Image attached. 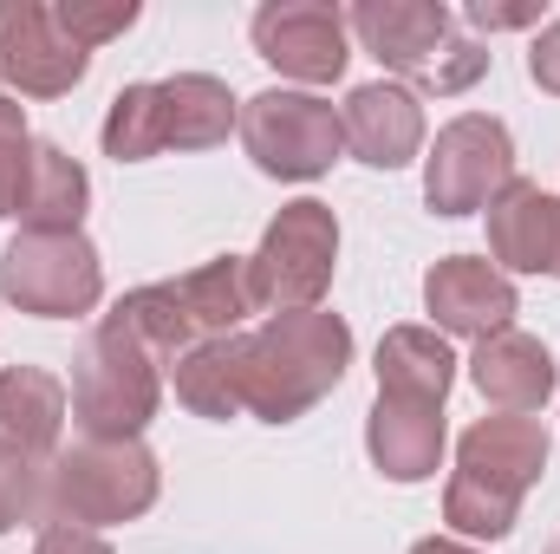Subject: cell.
Here are the masks:
<instances>
[{
	"instance_id": "1",
	"label": "cell",
	"mask_w": 560,
	"mask_h": 554,
	"mask_svg": "<svg viewBox=\"0 0 560 554\" xmlns=\"http://www.w3.org/2000/svg\"><path fill=\"white\" fill-rule=\"evenodd\" d=\"M541 457H548V437H541L535 424H522V417H495V424L469 430V443H463V483H456V489H482V483H489V496H482L469 535H502V529H509L515 496L535 483Z\"/></svg>"
},
{
	"instance_id": "2",
	"label": "cell",
	"mask_w": 560,
	"mask_h": 554,
	"mask_svg": "<svg viewBox=\"0 0 560 554\" xmlns=\"http://www.w3.org/2000/svg\"><path fill=\"white\" fill-rule=\"evenodd\" d=\"M7 293L26 300L33 313H72L98 293L92 249L72 235H26L7 249Z\"/></svg>"
},
{
	"instance_id": "3",
	"label": "cell",
	"mask_w": 560,
	"mask_h": 554,
	"mask_svg": "<svg viewBox=\"0 0 560 554\" xmlns=\"http://www.w3.org/2000/svg\"><path fill=\"white\" fill-rule=\"evenodd\" d=\"M332 262V222L319 216V203H293L268 229L261 268H255V293L261 300H313Z\"/></svg>"
},
{
	"instance_id": "4",
	"label": "cell",
	"mask_w": 560,
	"mask_h": 554,
	"mask_svg": "<svg viewBox=\"0 0 560 554\" xmlns=\"http://www.w3.org/2000/svg\"><path fill=\"white\" fill-rule=\"evenodd\" d=\"M248 143H255L261 170H275V176H313L332 157L339 131H332L326 112H313V99H255Z\"/></svg>"
},
{
	"instance_id": "5",
	"label": "cell",
	"mask_w": 560,
	"mask_h": 554,
	"mask_svg": "<svg viewBox=\"0 0 560 554\" xmlns=\"http://www.w3.org/2000/svg\"><path fill=\"white\" fill-rule=\"evenodd\" d=\"M502 176H509V138H502V125L469 118V125H456V131L443 138V157L430 163V203H436L443 216H463V209H476L482 189L502 183Z\"/></svg>"
},
{
	"instance_id": "6",
	"label": "cell",
	"mask_w": 560,
	"mask_h": 554,
	"mask_svg": "<svg viewBox=\"0 0 560 554\" xmlns=\"http://www.w3.org/2000/svg\"><path fill=\"white\" fill-rule=\"evenodd\" d=\"M59 503L79 516H125L150 503V457L143 450H85L79 463H59Z\"/></svg>"
},
{
	"instance_id": "7",
	"label": "cell",
	"mask_w": 560,
	"mask_h": 554,
	"mask_svg": "<svg viewBox=\"0 0 560 554\" xmlns=\"http://www.w3.org/2000/svg\"><path fill=\"white\" fill-rule=\"evenodd\" d=\"M430 313L443 326H463V333H489L515 313V293L509 280H495L482 262H450L430 275Z\"/></svg>"
},
{
	"instance_id": "8",
	"label": "cell",
	"mask_w": 560,
	"mask_h": 554,
	"mask_svg": "<svg viewBox=\"0 0 560 554\" xmlns=\"http://www.w3.org/2000/svg\"><path fill=\"white\" fill-rule=\"evenodd\" d=\"M436 405H418V399H378V417H372V457L398 476V483H418L423 470L436 463Z\"/></svg>"
},
{
	"instance_id": "9",
	"label": "cell",
	"mask_w": 560,
	"mask_h": 554,
	"mask_svg": "<svg viewBox=\"0 0 560 554\" xmlns=\"http://www.w3.org/2000/svg\"><path fill=\"white\" fill-rule=\"evenodd\" d=\"M261 46L268 59L300 72V79H332L346 66V46H339V20L332 13H261Z\"/></svg>"
},
{
	"instance_id": "10",
	"label": "cell",
	"mask_w": 560,
	"mask_h": 554,
	"mask_svg": "<svg viewBox=\"0 0 560 554\" xmlns=\"http://www.w3.org/2000/svg\"><path fill=\"white\" fill-rule=\"evenodd\" d=\"M495 242L515 268L560 275V203L535 196V189H509V203L495 209Z\"/></svg>"
},
{
	"instance_id": "11",
	"label": "cell",
	"mask_w": 560,
	"mask_h": 554,
	"mask_svg": "<svg viewBox=\"0 0 560 554\" xmlns=\"http://www.w3.org/2000/svg\"><path fill=\"white\" fill-rule=\"evenodd\" d=\"M378 385L392 399H418V405H443L450 385V353L430 333H392L378 353Z\"/></svg>"
},
{
	"instance_id": "12",
	"label": "cell",
	"mask_w": 560,
	"mask_h": 554,
	"mask_svg": "<svg viewBox=\"0 0 560 554\" xmlns=\"http://www.w3.org/2000/svg\"><path fill=\"white\" fill-rule=\"evenodd\" d=\"M476 385H482L489 399H502V405H541L548 385H555V366H548V353L528 346V339H495V346H482V359H476Z\"/></svg>"
},
{
	"instance_id": "13",
	"label": "cell",
	"mask_w": 560,
	"mask_h": 554,
	"mask_svg": "<svg viewBox=\"0 0 560 554\" xmlns=\"http://www.w3.org/2000/svg\"><path fill=\"white\" fill-rule=\"evenodd\" d=\"M352 143L365 150V163H405V150L418 143V112L398 92H359L352 99Z\"/></svg>"
},
{
	"instance_id": "14",
	"label": "cell",
	"mask_w": 560,
	"mask_h": 554,
	"mask_svg": "<svg viewBox=\"0 0 560 554\" xmlns=\"http://www.w3.org/2000/svg\"><path fill=\"white\" fill-rule=\"evenodd\" d=\"M0 430H13L20 443H46L59 430V385L39 372H7L0 379Z\"/></svg>"
},
{
	"instance_id": "15",
	"label": "cell",
	"mask_w": 560,
	"mask_h": 554,
	"mask_svg": "<svg viewBox=\"0 0 560 554\" xmlns=\"http://www.w3.org/2000/svg\"><path fill=\"white\" fill-rule=\"evenodd\" d=\"M20 150H26V138H20L13 112L0 105V216H7V209L20 216V196H26V176H20V163H26V157H20Z\"/></svg>"
},
{
	"instance_id": "16",
	"label": "cell",
	"mask_w": 560,
	"mask_h": 554,
	"mask_svg": "<svg viewBox=\"0 0 560 554\" xmlns=\"http://www.w3.org/2000/svg\"><path fill=\"white\" fill-rule=\"evenodd\" d=\"M20 470H26L20 450H0V529L26 509V483H20Z\"/></svg>"
},
{
	"instance_id": "17",
	"label": "cell",
	"mask_w": 560,
	"mask_h": 554,
	"mask_svg": "<svg viewBox=\"0 0 560 554\" xmlns=\"http://www.w3.org/2000/svg\"><path fill=\"white\" fill-rule=\"evenodd\" d=\"M39 554H105V549H98L92 535H72V529H52V535H46V549H39Z\"/></svg>"
},
{
	"instance_id": "18",
	"label": "cell",
	"mask_w": 560,
	"mask_h": 554,
	"mask_svg": "<svg viewBox=\"0 0 560 554\" xmlns=\"http://www.w3.org/2000/svg\"><path fill=\"white\" fill-rule=\"evenodd\" d=\"M535 79L560 92V26H555V39H548V53H535Z\"/></svg>"
},
{
	"instance_id": "19",
	"label": "cell",
	"mask_w": 560,
	"mask_h": 554,
	"mask_svg": "<svg viewBox=\"0 0 560 554\" xmlns=\"http://www.w3.org/2000/svg\"><path fill=\"white\" fill-rule=\"evenodd\" d=\"M418 554H463V549H450V542H423Z\"/></svg>"
}]
</instances>
